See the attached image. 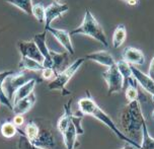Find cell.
Wrapping results in <instances>:
<instances>
[{"label":"cell","mask_w":154,"mask_h":149,"mask_svg":"<svg viewBox=\"0 0 154 149\" xmlns=\"http://www.w3.org/2000/svg\"><path fill=\"white\" fill-rule=\"evenodd\" d=\"M77 106H78V111H80L82 114L91 116V117L97 119L98 121H100L103 124H104L106 126H108L109 128L120 138V139H122L125 142H127L130 147L136 148V149L141 148V145L138 144L135 140L131 139L130 137H128L127 135H125L123 133L122 130H120V129L118 128L117 125L115 124V122L111 119V117H109L106 113H104L103 110L98 107V104L94 101V99L92 98V96L89 93L88 90H86V96L80 98L78 101Z\"/></svg>","instance_id":"cell-1"},{"label":"cell","mask_w":154,"mask_h":149,"mask_svg":"<svg viewBox=\"0 0 154 149\" xmlns=\"http://www.w3.org/2000/svg\"><path fill=\"white\" fill-rule=\"evenodd\" d=\"M120 123L125 135L136 141L142 138L143 124L146 123L139 99L128 103L120 114Z\"/></svg>","instance_id":"cell-2"},{"label":"cell","mask_w":154,"mask_h":149,"mask_svg":"<svg viewBox=\"0 0 154 149\" xmlns=\"http://www.w3.org/2000/svg\"><path fill=\"white\" fill-rule=\"evenodd\" d=\"M0 87L1 92L6 93V95L10 99H13L14 92L18 89L20 86L26 84V82L32 80L38 81V83H41L43 81V78L41 75H38V72L31 70H21L20 72H13V71H4L0 73Z\"/></svg>","instance_id":"cell-3"},{"label":"cell","mask_w":154,"mask_h":149,"mask_svg":"<svg viewBox=\"0 0 154 149\" xmlns=\"http://www.w3.org/2000/svg\"><path fill=\"white\" fill-rule=\"evenodd\" d=\"M70 35L75 36V35H83L90 37L94 40L98 41L101 45H103L106 48H109V42L106 36L104 34L103 26H100V23H98L93 16L89 9L85 10V14L83 21L80 26L75 27L74 29L70 32Z\"/></svg>","instance_id":"cell-4"},{"label":"cell","mask_w":154,"mask_h":149,"mask_svg":"<svg viewBox=\"0 0 154 149\" xmlns=\"http://www.w3.org/2000/svg\"><path fill=\"white\" fill-rule=\"evenodd\" d=\"M84 62V58H78L74 61L72 64H70L67 68H65L64 70H62L61 72L57 74L56 78L53 79L50 83L48 84V88L50 90H59L61 92L62 95H69L71 92L69 90L66 89V84L68 83V81L73 77V75L77 72L79 68L81 67V65Z\"/></svg>","instance_id":"cell-5"},{"label":"cell","mask_w":154,"mask_h":149,"mask_svg":"<svg viewBox=\"0 0 154 149\" xmlns=\"http://www.w3.org/2000/svg\"><path fill=\"white\" fill-rule=\"evenodd\" d=\"M103 77L104 81L106 82V84H108L109 95L122 92L123 85H124V79L119 68L117 66V63L106 69L103 73Z\"/></svg>","instance_id":"cell-6"},{"label":"cell","mask_w":154,"mask_h":149,"mask_svg":"<svg viewBox=\"0 0 154 149\" xmlns=\"http://www.w3.org/2000/svg\"><path fill=\"white\" fill-rule=\"evenodd\" d=\"M17 47L21 56L32 58V59L37 60L41 63H44V61H45V58H44L43 54L41 53L40 49L38 48L35 41H18Z\"/></svg>","instance_id":"cell-7"},{"label":"cell","mask_w":154,"mask_h":149,"mask_svg":"<svg viewBox=\"0 0 154 149\" xmlns=\"http://www.w3.org/2000/svg\"><path fill=\"white\" fill-rule=\"evenodd\" d=\"M69 10V6L66 3H58L54 1L50 5L46 7V21H45V31L49 26H51V23L55 19L61 17L62 14L67 12Z\"/></svg>","instance_id":"cell-8"},{"label":"cell","mask_w":154,"mask_h":149,"mask_svg":"<svg viewBox=\"0 0 154 149\" xmlns=\"http://www.w3.org/2000/svg\"><path fill=\"white\" fill-rule=\"evenodd\" d=\"M131 68L133 75L136 78L138 84L147 93H149L151 95V98H152V101L154 103V79L151 78L148 74H145L142 71H140L135 65H131Z\"/></svg>","instance_id":"cell-9"},{"label":"cell","mask_w":154,"mask_h":149,"mask_svg":"<svg viewBox=\"0 0 154 149\" xmlns=\"http://www.w3.org/2000/svg\"><path fill=\"white\" fill-rule=\"evenodd\" d=\"M63 137V142L67 149H73L79 146V142L77 141V129L72 121V114L70 116V120L66 125L65 129L61 132Z\"/></svg>","instance_id":"cell-10"},{"label":"cell","mask_w":154,"mask_h":149,"mask_svg":"<svg viewBox=\"0 0 154 149\" xmlns=\"http://www.w3.org/2000/svg\"><path fill=\"white\" fill-rule=\"evenodd\" d=\"M46 31H48L49 33H50V34L53 36L55 39H56L58 42H59L63 47H64L65 50L70 55L74 54V52H75V51H74L72 42H71V38H70V33L69 32L66 31V29H56V27H53V26H49Z\"/></svg>","instance_id":"cell-11"},{"label":"cell","mask_w":154,"mask_h":149,"mask_svg":"<svg viewBox=\"0 0 154 149\" xmlns=\"http://www.w3.org/2000/svg\"><path fill=\"white\" fill-rule=\"evenodd\" d=\"M47 33H48V31H44L43 33H41V34L35 35L34 41H35V43L37 44L38 48L40 49L41 53L43 54L44 58H45V61L43 63L44 66H45V67L53 68V60H52L51 52H50V49L47 46V42H46Z\"/></svg>","instance_id":"cell-12"},{"label":"cell","mask_w":154,"mask_h":149,"mask_svg":"<svg viewBox=\"0 0 154 149\" xmlns=\"http://www.w3.org/2000/svg\"><path fill=\"white\" fill-rule=\"evenodd\" d=\"M123 60L131 65H143L145 63V56L141 50L134 47H126L122 53Z\"/></svg>","instance_id":"cell-13"},{"label":"cell","mask_w":154,"mask_h":149,"mask_svg":"<svg viewBox=\"0 0 154 149\" xmlns=\"http://www.w3.org/2000/svg\"><path fill=\"white\" fill-rule=\"evenodd\" d=\"M31 143H32V147L38 148V149L55 148V146H56L53 134L49 130H46V129L45 130H41L38 136Z\"/></svg>","instance_id":"cell-14"},{"label":"cell","mask_w":154,"mask_h":149,"mask_svg":"<svg viewBox=\"0 0 154 149\" xmlns=\"http://www.w3.org/2000/svg\"><path fill=\"white\" fill-rule=\"evenodd\" d=\"M85 58L88 60H91L93 62L98 63V64H100L103 66H106V67H108V68L117 63L115 58L112 57V55L109 53V51H106V50H101V51L87 54L86 56H85Z\"/></svg>","instance_id":"cell-15"},{"label":"cell","mask_w":154,"mask_h":149,"mask_svg":"<svg viewBox=\"0 0 154 149\" xmlns=\"http://www.w3.org/2000/svg\"><path fill=\"white\" fill-rule=\"evenodd\" d=\"M117 66H118V68H119L120 72L122 74L123 79H124L123 89H125L128 85H134V86H137L138 82H137L136 78H135L133 75L131 64H129L128 62H126L125 60L122 59L117 62Z\"/></svg>","instance_id":"cell-16"},{"label":"cell","mask_w":154,"mask_h":149,"mask_svg":"<svg viewBox=\"0 0 154 149\" xmlns=\"http://www.w3.org/2000/svg\"><path fill=\"white\" fill-rule=\"evenodd\" d=\"M37 101V96H35V92H32L29 95H27L26 98H24L20 101H18L17 103L13 104V113L14 114H26L34 107Z\"/></svg>","instance_id":"cell-17"},{"label":"cell","mask_w":154,"mask_h":149,"mask_svg":"<svg viewBox=\"0 0 154 149\" xmlns=\"http://www.w3.org/2000/svg\"><path fill=\"white\" fill-rule=\"evenodd\" d=\"M18 67L20 70H31V71H35V72H41L45 66L43 63L37 61L32 58L21 56L20 61L18 63Z\"/></svg>","instance_id":"cell-18"},{"label":"cell","mask_w":154,"mask_h":149,"mask_svg":"<svg viewBox=\"0 0 154 149\" xmlns=\"http://www.w3.org/2000/svg\"><path fill=\"white\" fill-rule=\"evenodd\" d=\"M37 83H38V81L35 80V79H32V80L26 82V84H23V86L19 87L14 92V95H13V99H12L13 104L15 103H17L18 101H20V99L26 98V96L31 95L32 92H34L35 86Z\"/></svg>","instance_id":"cell-19"},{"label":"cell","mask_w":154,"mask_h":149,"mask_svg":"<svg viewBox=\"0 0 154 149\" xmlns=\"http://www.w3.org/2000/svg\"><path fill=\"white\" fill-rule=\"evenodd\" d=\"M51 56H52V60H53V68L57 71L58 73L61 72L62 70H64L63 66L68 65L69 63V53H56L54 51H51Z\"/></svg>","instance_id":"cell-20"},{"label":"cell","mask_w":154,"mask_h":149,"mask_svg":"<svg viewBox=\"0 0 154 149\" xmlns=\"http://www.w3.org/2000/svg\"><path fill=\"white\" fill-rule=\"evenodd\" d=\"M127 38V29H126V26L123 23L119 24L116 27L114 35H112V47L115 49L120 48L123 45L124 42L126 41Z\"/></svg>","instance_id":"cell-21"},{"label":"cell","mask_w":154,"mask_h":149,"mask_svg":"<svg viewBox=\"0 0 154 149\" xmlns=\"http://www.w3.org/2000/svg\"><path fill=\"white\" fill-rule=\"evenodd\" d=\"M5 2L14 5L27 15H32V0H4Z\"/></svg>","instance_id":"cell-22"},{"label":"cell","mask_w":154,"mask_h":149,"mask_svg":"<svg viewBox=\"0 0 154 149\" xmlns=\"http://www.w3.org/2000/svg\"><path fill=\"white\" fill-rule=\"evenodd\" d=\"M17 133V126L13 122H3L1 125V135L4 138L10 139L13 138Z\"/></svg>","instance_id":"cell-23"},{"label":"cell","mask_w":154,"mask_h":149,"mask_svg":"<svg viewBox=\"0 0 154 149\" xmlns=\"http://www.w3.org/2000/svg\"><path fill=\"white\" fill-rule=\"evenodd\" d=\"M142 143L141 148L144 149H154V138L150 135L149 131L147 129L146 123L143 124V129H142Z\"/></svg>","instance_id":"cell-24"},{"label":"cell","mask_w":154,"mask_h":149,"mask_svg":"<svg viewBox=\"0 0 154 149\" xmlns=\"http://www.w3.org/2000/svg\"><path fill=\"white\" fill-rule=\"evenodd\" d=\"M40 128H38V126L37 125V123L34 122V121H31V122H29L24 127V133H26L27 139L29 140V141H34V140L38 136V134H40Z\"/></svg>","instance_id":"cell-25"},{"label":"cell","mask_w":154,"mask_h":149,"mask_svg":"<svg viewBox=\"0 0 154 149\" xmlns=\"http://www.w3.org/2000/svg\"><path fill=\"white\" fill-rule=\"evenodd\" d=\"M32 15L38 23H45L46 21V7L42 2L34 4L32 6Z\"/></svg>","instance_id":"cell-26"},{"label":"cell","mask_w":154,"mask_h":149,"mask_svg":"<svg viewBox=\"0 0 154 149\" xmlns=\"http://www.w3.org/2000/svg\"><path fill=\"white\" fill-rule=\"evenodd\" d=\"M125 96L126 99L128 101V103H131L133 101H137L139 98V92L137 89V86L134 85H128L125 88Z\"/></svg>","instance_id":"cell-27"},{"label":"cell","mask_w":154,"mask_h":149,"mask_svg":"<svg viewBox=\"0 0 154 149\" xmlns=\"http://www.w3.org/2000/svg\"><path fill=\"white\" fill-rule=\"evenodd\" d=\"M58 72L52 67H45L41 71V76H42L43 80H50L52 81L53 79L56 78Z\"/></svg>","instance_id":"cell-28"},{"label":"cell","mask_w":154,"mask_h":149,"mask_svg":"<svg viewBox=\"0 0 154 149\" xmlns=\"http://www.w3.org/2000/svg\"><path fill=\"white\" fill-rule=\"evenodd\" d=\"M12 122L17 127H21L24 124V117L23 114H15L12 119Z\"/></svg>","instance_id":"cell-29"},{"label":"cell","mask_w":154,"mask_h":149,"mask_svg":"<svg viewBox=\"0 0 154 149\" xmlns=\"http://www.w3.org/2000/svg\"><path fill=\"white\" fill-rule=\"evenodd\" d=\"M148 75H149L151 78L154 79V57L152 58L149 65V69H148Z\"/></svg>","instance_id":"cell-30"},{"label":"cell","mask_w":154,"mask_h":149,"mask_svg":"<svg viewBox=\"0 0 154 149\" xmlns=\"http://www.w3.org/2000/svg\"><path fill=\"white\" fill-rule=\"evenodd\" d=\"M127 3L131 6H135L138 4V0H127Z\"/></svg>","instance_id":"cell-31"},{"label":"cell","mask_w":154,"mask_h":149,"mask_svg":"<svg viewBox=\"0 0 154 149\" xmlns=\"http://www.w3.org/2000/svg\"><path fill=\"white\" fill-rule=\"evenodd\" d=\"M151 117H152V119H153V120H154V110H153V111H152V114H151Z\"/></svg>","instance_id":"cell-32"},{"label":"cell","mask_w":154,"mask_h":149,"mask_svg":"<svg viewBox=\"0 0 154 149\" xmlns=\"http://www.w3.org/2000/svg\"><path fill=\"white\" fill-rule=\"evenodd\" d=\"M54 1H56V2H58V3H60V2H62L63 0H54Z\"/></svg>","instance_id":"cell-33"},{"label":"cell","mask_w":154,"mask_h":149,"mask_svg":"<svg viewBox=\"0 0 154 149\" xmlns=\"http://www.w3.org/2000/svg\"><path fill=\"white\" fill-rule=\"evenodd\" d=\"M123 1H127V0H123Z\"/></svg>","instance_id":"cell-34"}]
</instances>
